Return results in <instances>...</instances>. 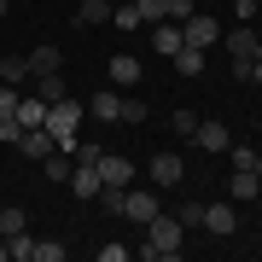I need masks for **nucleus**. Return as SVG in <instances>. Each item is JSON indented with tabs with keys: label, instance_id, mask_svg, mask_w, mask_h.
I'll return each instance as SVG.
<instances>
[{
	"label": "nucleus",
	"instance_id": "obj_1",
	"mask_svg": "<svg viewBox=\"0 0 262 262\" xmlns=\"http://www.w3.org/2000/svg\"><path fill=\"white\" fill-rule=\"evenodd\" d=\"M181 239H187V227H181V215H151L146 222V245H140V256L146 262H175L181 256Z\"/></svg>",
	"mask_w": 262,
	"mask_h": 262
},
{
	"label": "nucleus",
	"instance_id": "obj_2",
	"mask_svg": "<svg viewBox=\"0 0 262 262\" xmlns=\"http://www.w3.org/2000/svg\"><path fill=\"white\" fill-rule=\"evenodd\" d=\"M82 111H88V105H76L70 94L58 99V105H47V134H53V146H58V151H76V128H82Z\"/></svg>",
	"mask_w": 262,
	"mask_h": 262
},
{
	"label": "nucleus",
	"instance_id": "obj_3",
	"mask_svg": "<svg viewBox=\"0 0 262 262\" xmlns=\"http://www.w3.org/2000/svg\"><path fill=\"white\" fill-rule=\"evenodd\" d=\"M181 35H187V47H215V41H222V24L210 18V12H187V18H181Z\"/></svg>",
	"mask_w": 262,
	"mask_h": 262
},
{
	"label": "nucleus",
	"instance_id": "obj_4",
	"mask_svg": "<svg viewBox=\"0 0 262 262\" xmlns=\"http://www.w3.org/2000/svg\"><path fill=\"white\" fill-rule=\"evenodd\" d=\"M94 169H99V192H105V187H128V181H134V163L117 158V151H99Z\"/></svg>",
	"mask_w": 262,
	"mask_h": 262
},
{
	"label": "nucleus",
	"instance_id": "obj_5",
	"mask_svg": "<svg viewBox=\"0 0 262 262\" xmlns=\"http://www.w3.org/2000/svg\"><path fill=\"white\" fill-rule=\"evenodd\" d=\"M158 210H163V198H158V192H134V187L122 192V215H128V222H140V227H146Z\"/></svg>",
	"mask_w": 262,
	"mask_h": 262
},
{
	"label": "nucleus",
	"instance_id": "obj_6",
	"mask_svg": "<svg viewBox=\"0 0 262 262\" xmlns=\"http://www.w3.org/2000/svg\"><path fill=\"white\" fill-rule=\"evenodd\" d=\"M181 175H187V163H181V151H158V158H151V187H175Z\"/></svg>",
	"mask_w": 262,
	"mask_h": 262
},
{
	"label": "nucleus",
	"instance_id": "obj_7",
	"mask_svg": "<svg viewBox=\"0 0 262 262\" xmlns=\"http://www.w3.org/2000/svg\"><path fill=\"white\" fill-rule=\"evenodd\" d=\"M151 47H158L163 58H175L181 47H187V35H181V24H175V18H163V24H151Z\"/></svg>",
	"mask_w": 262,
	"mask_h": 262
},
{
	"label": "nucleus",
	"instance_id": "obj_8",
	"mask_svg": "<svg viewBox=\"0 0 262 262\" xmlns=\"http://www.w3.org/2000/svg\"><path fill=\"white\" fill-rule=\"evenodd\" d=\"M198 227H210V233H233V227H239V210L233 204H204V215H198Z\"/></svg>",
	"mask_w": 262,
	"mask_h": 262
},
{
	"label": "nucleus",
	"instance_id": "obj_9",
	"mask_svg": "<svg viewBox=\"0 0 262 262\" xmlns=\"http://www.w3.org/2000/svg\"><path fill=\"white\" fill-rule=\"evenodd\" d=\"M192 140L204 146V151H227V146H233V134H227L222 122H204V117H198V128H192Z\"/></svg>",
	"mask_w": 262,
	"mask_h": 262
},
{
	"label": "nucleus",
	"instance_id": "obj_10",
	"mask_svg": "<svg viewBox=\"0 0 262 262\" xmlns=\"http://www.w3.org/2000/svg\"><path fill=\"white\" fill-rule=\"evenodd\" d=\"M64 187H70L76 198H99V169H94V163H76V169H70V181H64Z\"/></svg>",
	"mask_w": 262,
	"mask_h": 262
},
{
	"label": "nucleus",
	"instance_id": "obj_11",
	"mask_svg": "<svg viewBox=\"0 0 262 262\" xmlns=\"http://www.w3.org/2000/svg\"><path fill=\"white\" fill-rule=\"evenodd\" d=\"M47 70H64V53H58L53 41H41V47L29 53V76H47Z\"/></svg>",
	"mask_w": 262,
	"mask_h": 262
},
{
	"label": "nucleus",
	"instance_id": "obj_12",
	"mask_svg": "<svg viewBox=\"0 0 262 262\" xmlns=\"http://www.w3.org/2000/svg\"><path fill=\"white\" fill-rule=\"evenodd\" d=\"M111 82L117 88H134V82H140V58H134V53H111Z\"/></svg>",
	"mask_w": 262,
	"mask_h": 262
},
{
	"label": "nucleus",
	"instance_id": "obj_13",
	"mask_svg": "<svg viewBox=\"0 0 262 262\" xmlns=\"http://www.w3.org/2000/svg\"><path fill=\"white\" fill-rule=\"evenodd\" d=\"M18 151H24V158H47V151H53V134H47V122H41V128H24Z\"/></svg>",
	"mask_w": 262,
	"mask_h": 262
},
{
	"label": "nucleus",
	"instance_id": "obj_14",
	"mask_svg": "<svg viewBox=\"0 0 262 262\" xmlns=\"http://www.w3.org/2000/svg\"><path fill=\"white\" fill-rule=\"evenodd\" d=\"M94 117L99 122H117L122 117V94H117V88H99V94H94Z\"/></svg>",
	"mask_w": 262,
	"mask_h": 262
},
{
	"label": "nucleus",
	"instance_id": "obj_15",
	"mask_svg": "<svg viewBox=\"0 0 262 262\" xmlns=\"http://www.w3.org/2000/svg\"><path fill=\"white\" fill-rule=\"evenodd\" d=\"M70 18H76V29H94V24H105V18H111V6H105V0H82Z\"/></svg>",
	"mask_w": 262,
	"mask_h": 262
},
{
	"label": "nucleus",
	"instance_id": "obj_16",
	"mask_svg": "<svg viewBox=\"0 0 262 262\" xmlns=\"http://www.w3.org/2000/svg\"><path fill=\"white\" fill-rule=\"evenodd\" d=\"M0 82H6V88L29 82V53H12V58H0Z\"/></svg>",
	"mask_w": 262,
	"mask_h": 262
},
{
	"label": "nucleus",
	"instance_id": "obj_17",
	"mask_svg": "<svg viewBox=\"0 0 262 262\" xmlns=\"http://www.w3.org/2000/svg\"><path fill=\"white\" fill-rule=\"evenodd\" d=\"M35 94L47 99V105H58V99L70 94V82H64V76H58V70H47V76H35Z\"/></svg>",
	"mask_w": 262,
	"mask_h": 262
},
{
	"label": "nucleus",
	"instance_id": "obj_18",
	"mask_svg": "<svg viewBox=\"0 0 262 262\" xmlns=\"http://www.w3.org/2000/svg\"><path fill=\"white\" fill-rule=\"evenodd\" d=\"M227 53H233V58H256V29H251V24H239L233 35H227Z\"/></svg>",
	"mask_w": 262,
	"mask_h": 262
},
{
	"label": "nucleus",
	"instance_id": "obj_19",
	"mask_svg": "<svg viewBox=\"0 0 262 262\" xmlns=\"http://www.w3.org/2000/svg\"><path fill=\"white\" fill-rule=\"evenodd\" d=\"M204 64H210L204 47H181V53H175V70L187 76V82H192V76H204Z\"/></svg>",
	"mask_w": 262,
	"mask_h": 262
},
{
	"label": "nucleus",
	"instance_id": "obj_20",
	"mask_svg": "<svg viewBox=\"0 0 262 262\" xmlns=\"http://www.w3.org/2000/svg\"><path fill=\"white\" fill-rule=\"evenodd\" d=\"M18 122H24V128H41V122H47V99H18Z\"/></svg>",
	"mask_w": 262,
	"mask_h": 262
},
{
	"label": "nucleus",
	"instance_id": "obj_21",
	"mask_svg": "<svg viewBox=\"0 0 262 262\" xmlns=\"http://www.w3.org/2000/svg\"><path fill=\"white\" fill-rule=\"evenodd\" d=\"M41 163H47V181H70V169H76V158H70V151H58V146H53Z\"/></svg>",
	"mask_w": 262,
	"mask_h": 262
},
{
	"label": "nucleus",
	"instance_id": "obj_22",
	"mask_svg": "<svg viewBox=\"0 0 262 262\" xmlns=\"http://www.w3.org/2000/svg\"><path fill=\"white\" fill-rule=\"evenodd\" d=\"M256 192H262L256 169H233V198H256Z\"/></svg>",
	"mask_w": 262,
	"mask_h": 262
},
{
	"label": "nucleus",
	"instance_id": "obj_23",
	"mask_svg": "<svg viewBox=\"0 0 262 262\" xmlns=\"http://www.w3.org/2000/svg\"><path fill=\"white\" fill-rule=\"evenodd\" d=\"M24 227H29V222H24V210H18V204H6V210H0V233H6V239H18Z\"/></svg>",
	"mask_w": 262,
	"mask_h": 262
},
{
	"label": "nucleus",
	"instance_id": "obj_24",
	"mask_svg": "<svg viewBox=\"0 0 262 262\" xmlns=\"http://www.w3.org/2000/svg\"><path fill=\"white\" fill-rule=\"evenodd\" d=\"M134 12H140V24H163L169 18V0H134Z\"/></svg>",
	"mask_w": 262,
	"mask_h": 262
},
{
	"label": "nucleus",
	"instance_id": "obj_25",
	"mask_svg": "<svg viewBox=\"0 0 262 262\" xmlns=\"http://www.w3.org/2000/svg\"><path fill=\"white\" fill-rule=\"evenodd\" d=\"M6 256H18V262H35V239H29V233L6 239Z\"/></svg>",
	"mask_w": 262,
	"mask_h": 262
},
{
	"label": "nucleus",
	"instance_id": "obj_26",
	"mask_svg": "<svg viewBox=\"0 0 262 262\" xmlns=\"http://www.w3.org/2000/svg\"><path fill=\"white\" fill-rule=\"evenodd\" d=\"M192 128H198V111H192V105H181V111H175V134H181V140H192Z\"/></svg>",
	"mask_w": 262,
	"mask_h": 262
},
{
	"label": "nucleus",
	"instance_id": "obj_27",
	"mask_svg": "<svg viewBox=\"0 0 262 262\" xmlns=\"http://www.w3.org/2000/svg\"><path fill=\"white\" fill-rule=\"evenodd\" d=\"M35 262H64V245L58 239H35Z\"/></svg>",
	"mask_w": 262,
	"mask_h": 262
},
{
	"label": "nucleus",
	"instance_id": "obj_28",
	"mask_svg": "<svg viewBox=\"0 0 262 262\" xmlns=\"http://www.w3.org/2000/svg\"><path fill=\"white\" fill-rule=\"evenodd\" d=\"M0 117H18V88L0 82Z\"/></svg>",
	"mask_w": 262,
	"mask_h": 262
},
{
	"label": "nucleus",
	"instance_id": "obj_29",
	"mask_svg": "<svg viewBox=\"0 0 262 262\" xmlns=\"http://www.w3.org/2000/svg\"><path fill=\"white\" fill-rule=\"evenodd\" d=\"M117 122H146V105H140V99H122V117H117Z\"/></svg>",
	"mask_w": 262,
	"mask_h": 262
},
{
	"label": "nucleus",
	"instance_id": "obj_30",
	"mask_svg": "<svg viewBox=\"0 0 262 262\" xmlns=\"http://www.w3.org/2000/svg\"><path fill=\"white\" fill-rule=\"evenodd\" d=\"M99 262H128V245H99Z\"/></svg>",
	"mask_w": 262,
	"mask_h": 262
},
{
	"label": "nucleus",
	"instance_id": "obj_31",
	"mask_svg": "<svg viewBox=\"0 0 262 262\" xmlns=\"http://www.w3.org/2000/svg\"><path fill=\"white\" fill-rule=\"evenodd\" d=\"M233 169H256V151L251 146H233Z\"/></svg>",
	"mask_w": 262,
	"mask_h": 262
},
{
	"label": "nucleus",
	"instance_id": "obj_32",
	"mask_svg": "<svg viewBox=\"0 0 262 262\" xmlns=\"http://www.w3.org/2000/svg\"><path fill=\"white\" fill-rule=\"evenodd\" d=\"M233 18H239V24H251V18H256V0H233Z\"/></svg>",
	"mask_w": 262,
	"mask_h": 262
},
{
	"label": "nucleus",
	"instance_id": "obj_33",
	"mask_svg": "<svg viewBox=\"0 0 262 262\" xmlns=\"http://www.w3.org/2000/svg\"><path fill=\"white\" fill-rule=\"evenodd\" d=\"M245 82H251V88H262V58H251V70H245Z\"/></svg>",
	"mask_w": 262,
	"mask_h": 262
},
{
	"label": "nucleus",
	"instance_id": "obj_34",
	"mask_svg": "<svg viewBox=\"0 0 262 262\" xmlns=\"http://www.w3.org/2000/svg\"><path fill=\"white\" fill-rule=\"evenodd\" d=\"M0 262H6V233H0Z\"/></svg>",
	"mask_w": 262,
	"mask_h": 262
},
{
	"label": "nucleus",
	"instance_id": "obj_35",
	"mask_svg": "<svg viewBox=\"0 0 262 262\" xmlns=\"http://www.w3.org/2000/svg\"><path fill=\"white\" fill-rule=\"evenodd\" d=\"M256 181H262V151H256Z\"/></svg>",
	"mask_w": 262,
	"mask_h": 262
},
{
	"label": "nucleus",
	"instance_id": "obj_36",
	"mask_svg": "<svg viewBox=\"0 0 262 262\" xmlns=\"http://www.w3.org/2000/svg\"><path fill=\"white\" fill-rule=\"evenodd\" d=\"M256 58H262V35H256Z\"/></svg>",
	"mask_w": 262,
	"mask_h": 262
},
{
	"label": "nucleus",
	"instance_id": "obj_37",
	"mask_svg": "<svg viewBox=\"0 0 262 262\" xmlns=\"http://www.w3.org/2000/svg\"><path fill=\"white\" fill-rule=\"evenodd\" d=\"M0 18H6V0H0Z\"/></svg>",
	"mask_w": 262,
	"mask_h": 262
}]
</instances>
